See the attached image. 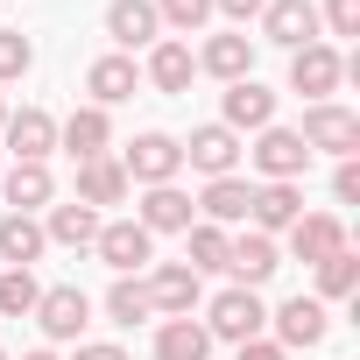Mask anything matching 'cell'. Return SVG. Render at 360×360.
I'll return each instance as SVG.
<instances>
[{"mask_svg":"<svg viewBox=\"0 0 360 360\" xmlns=\"http://www.w3.org/2000/svg\"><path fill=\"white\" fill-rule=\"evenodd\" d=\"M120 169L127 184H176V169H184V141L176 134H134L120 148Z\"/></svg>","mask_w":360,"mask_h":360,"instance_id":"1","label":"cell"},{"mask_svg":"<svg viewBox=\"0 0 360 360\" xmlns=\"http://www.w3.org/2000/svg\"><path fill=\"white\" fill-rule=\"evenodd\" d=\"M262 325H269V304H262L255 290H219L212 311H205V339H233V346H248V339H262Z\"/></svg>","mask_w":360,"mask_h":360,"instance_id":"2","label":"cell"},{"mask_svg":"<svg viewBox=\"0 0 360 360\" xmlns=\"http://www.w3.org/2000/svg\"><path fill=\"white\" fill-rule=\"evenodd\" d=\"M248 155H255V169H262V184H297V176L311 169V148H304L297 127H262V141H255Z\"/></svg>","mask_w":360,"mask_h":360,"instance_id":"3","label":"cell"},{"mask_svg":"<svg viewBox=\"0 0 360 360\" xmlns=\"http://www.w3.org/2000/svg\"><path fill=\"white\" fill-rule=\"evenodd\" d=\"M297 134H304V148H325V155H339V162H346V155L360 148V113H353V106L318 99V106L304 113V127H297Z\"/></svg>","mask_w":360,"mask_h":360,"instance_id":"4","label":"cell"},{"mask_svg":"<svg viewBox=\"0 0 360 360\" xmlns=\"http://www.w3.org/2000/svg\"><path fill=\"white\" fill-rule=\"evenodd\" d=\"M339 78H346V57H339L332 43H304V50H290V92H304L311 106H318Z\"/></svg>","mask_w":360,"mask_h":360,"instance_id":"5","label":"cell"},{"mask_svg":"<svg viewBox=\"0 0 360 360\" xmlns=\"http://www.w3.org/2000/svg\"><path fill=\"white\" fill-rule=\"evenodd\" d=\"M99 262L113 269V276H134V269H148L155 262V233L148 226H134V219H113V226H99Z\"/></svg>","mask_w":360,"mask_h":360,"instance_id":"6","label":"cell"},{"mask_svg":"<svg viewBox=\"0 0 360 360\" xmlns=\"http://www.w3.org/2000/svg\"><path fill=\"white\" fill-rule=\"evenodd\" d=\"M36 325H43L50 339H78V332L92 325V297H85L78 283H57V290L36 297Z\"/></svg>","mask_w":360,"mask_h":360,"instance_id":"7","label":"cell"},{"mask_svg":"<svg viewBox=\"0 0 360 360\" xmlns=\"http://www.w3.org/2000/svg\"><path fill=\"white\" fill-rule=\"evenodd\" d=\"M262 43H276V50L318 43V8H311V0H269V8H262Z\"/></svg>","mask_w":360,"mask_h":360,"instance_id":"8","label":"cell"},{"mask_svg":"<svg viewBox=\"0 0 360 360\" xmlns=\"http://www.w3.org/2000/svg\"><path fill=\"white\" fill-rule=\"evenodd\" d=\"M269 318H276V346H283V353H290V346H318V339L332 332V311H325L318 297H290V304H276Z\"/></svg>","mask_w":360,"mask_h":360,"instance_id":"9","label":"cell"},{"mask_svg":"<svg viewBox=\"0 0 360 360\" xmlns=\"http://www.w3.org/2000/svg\"><path fill=\"white\" fill-rule=\"evenodd\" d=\"M339 248H346V219H339V212H304V219L290 226V255H297V262H311V269H318V262H332Z\"/></svg>","mask_w":360,"mask_h":360,"instance_id":"10","label":"cell"},{"mask_svg":"<svg viewBox=\"0 0 360 360\" xmlns=\"http://www.w3.org/2000/svg\"><path fill=\"white\" fill-rule=\"evenodd\" d=\"M0 134H8L15 162H43V155L57 148V120H50L43 106H22V113H8V120H0Z\"/></svg>","mask_w":360,"mask_h":360,"instance_id":"11","label":"cell"},{"mask_svg":"<svg viewBox=\"0 0 360 360\" xmlns=\"http://www.w3.org/2000/svg\"><path fill=\"white\" fill-rule=\"evenodd\" d=\"M198 269H184V262H155V276H148V304L155 311H169V318H191V304H198Z\"/></svg>","mask_w":360,"mask_h":360,"instance_id":"12","label":"cell"},{"mask_svg":"<svg viewBox=\"0 0 360 360\" xmlns=\"http://www.w3.org/2000/svg\"><path fill=\"white\" fill-rule=\"evenodd\" d=\"M162 22H155V0H113L106 8V36L120 43V50H155L162 36H155Z\"/></svg>","mask_w":360,"mask_h":360,"instance_id":"13","label":"cell"},{"mask_svg":"<svg viewBox=\"0 0 360 360\" xmlns=\"http://www.w3.org/2000/svg\"><path fill=\"white\" fill-rule=\"evenodd\" d=\"M184 162L205 169V176H233V162H240V134L212 120V127H198V134L184 141Z\"/></svg>","mask_w":360,"mask_h":360,"instance_id":"14","label":"cell"},{"mask_svg":"<svg viewBox=\"0 0 360 360\" xmlns=\"http://www.w3.org/2000/svg\"><path fill=\"white\" fill-rule=\"evenodd\" d=\"M255 233H290L304 219V191L297 184H255V205H248Z\"/></svg>","mask_w":360,"mask_h":360,"instance_id":"15","label":"cell"},{"mask_svg":"<svg viewBox=\"0 0 360 360\" xmlns=\"http://www.w3.org/2000/svg\"><path fill=\"white\" fill-rule=\"evenodd\" d=\"M226 269H233V290H255V283H269V276L283 269V255H276L269 233H240V240L226 248Z\"/></svg>","mask_w":360,"mask_h":360,"instance_id":"16","label":"cell"},{"mask_svg":"<svg viewBox=\"0 0 360 360\" xmlns=\"http://www.w3.org/2000/svg\"><path fill=\"white\" fill-rule=\"evenodd\" d=\"M198 71H212V78L240 85V78H255V43H248L240 29H226V36H212V43L198 50Z\"/></svg>","mask_w":360,"mask_h":360,"instance_id":"17","label":"cell"},{"mask_svg":"<svg viewBox=\"0 0 360 360\" xmlns=\"http://www.w3.org/2000/svg\"><path fill=\"white\" fill-rule=\"evenodd\" d=\"M219 127H233V134H240V127H255V134H262V127H276V92H269V85H255V78L226 85V120H219Z\"/></svg>","mask_w":360,"mask_h":360,"instance_id":"18","label":"cell"},{"mask_svg":"<svg viewBox=\"0 0 360 360\" xmlns=\"http://www.w3.org/2000/svg\"><path fill=\"white\" fill-rule=\"evenodd\" d=\"M106 141H113V120H106L99 106H78V113L57 127V148H71V162H92V155H106Z\"/></svg>","mask_w":360,"mask_h":360,"instance_id":"19","label":"cell"},{"mask_svg":"<svg viewBox=\"0 0 360 360\" xmlns=\"http://www.w3.org/2000/svg\"><path fill=\"white\" fill-rule=\"evenodd\" d=\"M191 198L176 191V184H148V198H141V212H134V226H148V233H184L191 226Z\"/></svg>","mask_w":360,"mask_h":360,"instance_id":"20","label":"cell"},{"mask_svg":"<svg viewBox=\"0 0 360 360\" xmlns=\"http://www.w3.org/2000/svg\"><path fill=\"white\" fill-rule=\"evenodd\" d=\"M134 85H141L134 57H99V64L85 71V92H92V106H99V113H106V106H120V99H134Z\"/></svg>","mask_w":360,"mask_h":360,"instance_id":"21","label":"cell"},{"mask_svg":"<svg viewBox=\"0 0 360 360\" xmlns=\"http://www.w3.org/2000/svg\"><path fill=\"white\" fill-rule=\"evenodd\" d=\"M127 198V169L113 162V155H92V162H78V205H120Z\"/></svg>","mask_w":360,"mask_h":360,"instance_id":"22","label":"cell"},{"mask_svg":"<svg viewBox=\"0 0 360 360\" xmlns=\"http://www.w3.org/2000/svg\"><path fill=\"white\" fill-rule=\"evenodd\" d=\"M248 205H255V184H240V176H212L205 198H198L205 226H240V219H248Z\"/></svg>","mask_w":360,"mask_h":360,"instance_id":"23","label":"cell"},{"mask_svg":"<svg viewBox=\"0 0 360 360\" xmlns=\"http://www.w3.org/2000/svg\"><path fill=\"white\" fill-rule=\"evenodd\" d=\"M0 198H8L15 212H36V205H50V198H57V176H50V162H15V169H8V184H0Z\"/></svg>","mask_w":360,"mask_h":360,"instance_id":"24","label":"cell"},{"mask_svg":"<svg viewBox=\"0 0 360 360\" xmlns=\"http://www.w3.org/2000/svg\"><path fill=\"white\" fill-rule=\"evenodd\" d=\"M43 240H57V248H92L99 240V212L92 205H50V219H43Z\"/></svg>","mask_w":360,"mask_h":360,"instance_id":"25","label":"cell"},{"mask_svg":"<svg viewBox=\"0 0 360 360\" xmlns=\"http://www.w3.org/2000/svg\"><path fill=\"white\" fill-rule=\"evenodd\" d=\"M191 71H198L191 43H155L148 50V85L155 92H191Z\"/></svg>","mask_w":360,"mask_h":360,"instance_id":"26","label":"cell"},{"mask_svg":"<svg viewBox=\"0 0 360 360\" xmlns=\"http://www.w3.org/2000/svg\"><path fill=\"white\" fill-rule=\"evenodd\" d=\"M43 248H50V240H43V226H36L29 212H8V219H0V262H8V269H29Z\"/></svg>","mask_w":360,"mask_h":360,"instance_id":"27","label":"cell"},{"mask_svg":"<svg viewBox=\"0 0 360 360\" xmlns=\"http://www.w3.org/2000/svg\"><path fill=\"white\" fill-rule=\"evenodd\" d=\"M212 353V339H205V325H191V318H169L162 332H155V360H205Z\"/></svg>","mask_w":360,"mask_h":360,"instance_id":"28","label":"cell"},{"mask_svg":"<svg viewBox=\"0 0 360 360\" xmlns=\"http://www.w3.org/2000/svg\"><path fill=\"white\" fill-rule=\"evenodd\" d=\"M106 318H113V325H141V318H155V304H148V283L120 276V283L106 290Z\"/></svg>","mask_w":360,"mask_h":360,"instance_id":"29","label":"cell"},{"mask_svg":"<svg viewBox=\"0 0 360 360\" xmlns=\"http://www.w3.org/2000/svg\"><path fill=\"white\" fill-rule=\"evenodd\" d=\"M36 297H43V283L29 269H0V318H29Z\"/></svg>","mask_w":360,"mask_h":360,"instance_id":"30","label":"cell"},{"mask_svg":"<svg viewBox=\"0 0 360 360\" xmlns=\"http://www.w3.org/2000/svg\"><path fill=\"white\" fill-rule=\"evenodd\" d=\"M184 233H191V262H184V269H198V276H205V269H226V248H233L226 226H184Z\"/></svg>","mask_w":360,"mask_h":360,"instance_id":"31","label":"cell"},{"mask_svg":"<svg viewBox=\"0 0 360 360\" xmlns=\"http://www.w3.org/2000/svg\"><path fill=\"white\" fill-rule=\"evenodd\" d=\"M155 22L176 29V36H198L212 22V0H155Z\"/></svg>","mask_w":360,"mask_h":360,"instance_id":"32","label":"cell"},{"mask_svg":"<svg viewBox=\"0 0 360 360\" xmlns=\"http://www.w3.org/2000/svg\"><path fill=\"white\" fill-rule=\"evenodd\" d=\"M353 283H360V262H353V248H339L332 262H318V304H325V297H353Z\"/></svg>","mask_w":360,"mask_h":360,"instance_id":"33","label":"cell"},{"mask_svg":"<svg viewBox=\"0 0 360 360\" xmlns=\"http://www.w3.org/2000/svg\"><path fill=\"white\" fill-rule=\"evenodd\" d=\"M29 64H36L29 36H22V29H0V85H8V78H22Z\"/></svg>","mask_w":360,"mask_h":360,"instance_id":"34","label":"cell"},{"mask_svg":"<svg viewBox=\"0 0 360 360\" xmlns=\"http://www.w3.org/2000/svg\"><path fill=\"white\" fill-rule=\"evenodd\" d=\"M332 36H360V0H325V15H318Z\"/></svg>","mask_w":360,"mask_h":360,"instance_id":"35","label":"cell"},{"mask_svg":"<svg viewBox=\"0 0 360 360\" xmlns=\"http://www.w3.org/2000/svg\"><path fill=\"white\" fill-rule=\"evenodd\" d=\"M332 198H339V205H360V162H353V155H346L339 176H332Z\"/></svg>","mask_w":360,"mask_h":360,"instance_id":"36","label":"cell"},{"mask_svg":"<svg viewBox=\"0 0 360 360\" xmlns=\"http://www.w3.org/2000/svg\"><path fill=\"white\" fill-rule=\"evenodd\" d=\"M212 8H219V15H226V22H255V15H262V8H269V0H212Z\"/></svg>","mask_w":360,"mask_h":360,"instance_id":"37","label":"cell"},{"mask_svg":"<svg viewBox=\"0 0 360 360\" xmlns=\"http://www.w3.org/2000/svg\"><path fill=\"white\" fill-rule=\"evenodd\" d=\"M233 360H290V353H283V346H276V339H248V346H240V353H233Z\"/></svg>","mask_w":360,"mask_h":360,"instance_id":"38","label":"cell"},{"mask_svg":"<svg viewBox=\"0 0 360 360\" xmlns=\"http://www.w3.org/2000/svg\"><path fill=\"white\" fill-rule=\"evenodd\" d=\"M78 360H127L120 346H78Z\"/></svg>","mask_w":360,"mask_h":360,"instance_id":"39","label":"cell"},{"mask_svg":"<svg viewBox=\"0 0 360 360\" xmlns=\"http://www.w3.org/2000/svg\"><path fill=\"white\" fill-rule=\"evenodd\" d=\"M22 360H57V353H50V346H36V353H22Z\"/></svg>","mask_w":360,"mask_h":360,"instance_id":"40","label":"cell"},{"mask_svg":"<svg viewBox=\"0 0 360 360\" xmlns=\"http://www.w3.org/2000/svg\"><path fill=\"white\" fill-rule=\"evenodd\" d=\"M0 120H8V99H0Z\"/></svg>","mask_w":360,"mask_h":360,"instance_id":"41","label":"cell"},{"mask_svg":"<svg viewBox=\"0 0 360 360\" xmlns=\"http://www.w3.org/2000/svg\"><path fill=\"white\" fill-rule=\"evenodd\" d=\"M0 360H8V353H0Z\"/></svg>","mask_w":360,"mask_h":360,"instance_id":"42","label":"cell"}]
</instances>
